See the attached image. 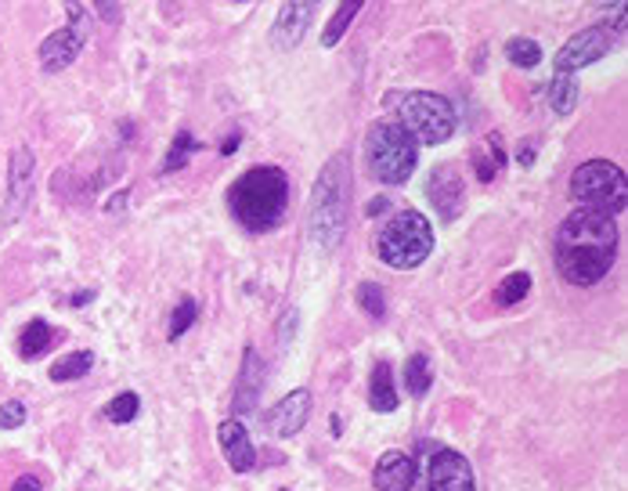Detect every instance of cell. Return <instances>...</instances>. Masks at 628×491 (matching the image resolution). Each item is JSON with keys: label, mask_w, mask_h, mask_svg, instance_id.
I'll return each mask as SVG.
<instances>
[{"label": "cell", "mask_w": 628, "mask_h": 491, "mask_svg": "<svg viewBox=\"0 0 628 491\" xmlns=\"http://www.w3.org/2000/svg\"><path fill=\"white\" fill-rule=\"evenodd\" d=\"M430 487L434 491H477L474 466H469L466 455L441 448L430 455Z\"/></svg>", "instance_id": "13"}, {"label": "cell", "mask_w": 628, "mask_h": 491, "mask_svg": "<svg viewBox=\"0 0 628 491\" xmlns=\"http://www.w3.org/2000/svg\"><path fill=\"white\" fill-rule=\"evenodd\" d=\"M387 206H390V202H387V199H373V202H369V213H383V210H387Z\"/></svg>", "instance_id": "37"}, {"label": "cell", "mask_w": 628, "mask_h": 491, "mask_svg": "<svg viewBox=\"0 0 628 491\" xmlns=\"http://www.w3.org/2000/svg\"><path fill=\"white\" fill-rule=\"evenodd\" d=\"M570 195L582 202V210H596V213H621L628 206V185L617 162L610 159H589L578 170L570 174Z\"/></svg>", "instance_id": "7"}, {"label": "cell", "mask_w": 628, "mask_h": 491, "mask_svg": "<svg viewBox=\"0 0 628 491\" xmlns=\"http://www.w3.org/2000/svg\"><path fill=\"white\" fill-rule=\"evenodd\" d=\"M87 300H94V293H90V289H83V293H76V297H73V304H76V307H83Z\"/></svg>", "instance_id": "38"}, {"label": "cell", "mask_w": 628, "mask_h": 491, "mask_svg": "<svg viewBox=\"0 0 628 491\" xmlns=\"http://www.w3.org/2000/svg\"><path fill=\"white\" fill-rule=\"evenodd\" d=\"M310 19H314V4H310V0H296V4H282L279 19H275V26H271V44H275L279 51H293V47L303 40V33H307Z\"/></svg>", "instance_id": "16"}, {"label": "cell", "mask_w": 628, "mask_h": 491, "mask_svg": "<svg viewBox=\"0 0 628 491\" xmlns=\"http://www.w3.org/2000/svg\"><path fill=\"white\" fill-rule=\"evenodd\" d=\"M235 148H239V131H235V134H228V138H224V148H221V152H224V155H232V152H235Z\"/></svg>", "instance_id": "36"}, {"label": "cell", "mask_w": 628, "mask_h": 491, "mask_svg": "<svg viewBox=\"0 0 628 491\" xmlns=\"http://www.w3.org/2000/svg\"><path fill=\"white\" fill-rule=\"evenodd\" d=\"M279 491H289V487H279Z\"/></svg>", "instance_id": "39"}, {"label": "cell", "mask_w": 628, "mask_h": 491, "mask_svg": "<svg viewBox=\"0 0 628 491\" xmlns=\"http://www.w3.org/2000/svg\"><path fill=\"white\" fill-rule=\"evenodd\" d=\"M621 36H624V8L617 12L614 26H610V22H600V26H589V29L574 33V36L567 40V44L560 47V54H556V76H570V73H578V69L600 62Z\"/></svg>", "instance_id": "8"}, {"label": "cell", "mask_w": 628, "mask_h": 491, "mask_svg": "<svg viewBox=\"0 0 628 491\" xmlns=\"http://www.w3.org/2000/svg\"><path fill=\"white\" fill-rule=\"evenodd\" d=\"M397 127H404L415 145H444L459 127L455 105L434 91H408L397 98Z\"/></svg>", "instance_id": "5"}, {"label": "cell", "mask_w": 628, "mask_h": 491, "mask_svg": "<svg viewBox=\"0 0 628 491\" xmlns=\"http://www.w3.org/2000/svg\"><path fill=\"white\" fill-rule=\"evenodd\" d=\"M195 318H199V304H195L192 297H181L177 307H174V314H170V329H167V337H170V340L184 337V333L192 329V321H195Z\"/></svg>", "instance_id": "29"}, {"label": "cell", "mask_w": 628, "mask_h": 491, "mask_svg": "<svg viewBox=\"0 0 628 491\" xmlns=\"http://www.w3.org/2000/svg\"><path fill=\"white\" fill-rule=\"evenodd\" d=\"M12 491H40V480H36L33 473H22V477L12 484Z\"/></svg>", "instance_id": "34"}, {"label": "cell", "mask_w": 628, "mask_h": 491, "mask_svg": "<svg viewBox=\"0 0 628 491\" xmlns=\"http://www.w3.org/2000/svg\"><path fill=\"white\" fill-rule=\"evenodd\" d=\"M556 271L570 286H596L610 275L617 253V225L614 217L596 210H574L556 228L553 239Z\"/></svg>", "instance_id": "1"}, {"label": "cell", "mask_w": 628, "mask_h": 491, "mask_svg": "<svg viewBox=\"0 0 628 491\" xmlns=\"http://www.w3.org/2000/svg\"><path fill=\"white\" fill-rule=\"evenodd\" d=\"M427 195L430 202L437 206V217L441 221H455L466 206V181L459 174L455 162H441V167L430 170V181H427Z\"/></svg>", "instance_id": "10"}, {"label": "cell", "mask_w": 628, "mask_h": 491, "mask_svg": "<svg viewBox=\"0 0 628 491\" xmlns=\"http://www.w3.org/2000/svg\"><path fill=\"white\" fill-rule=\"evenodd\" d=\"M373 484L380 491H412L415 484V459L404 452H383L373 473Z\"/></svg>", "instance_id": "17"}, {"label": "cell", "mask_w": 628, "mask_h": 491, "mask_svg": "<svg viewBox=\"0 0 628 491\" xmlns=\"http://www.w3.org/2000/svg\"><path fill=\"white\" fill-rule=\"evenodd\" d=\"M90 33V15L80 4H69V26L55 29L43 44H40V69L43 73H62L76 62V54L83 51Z\"/></svg>", "instance_id": "9"}, {"label": "cell", "mask_w": 628, "mask_h": 491, "mask_svg": "<svg viewBox=\"0 0 628 491\" xmlns=\"http://www.w3.org/2000/svg\"><path fill=\"white\" fill-rule=\"evenodd\" d=\"M528 293H531V275H528V271H513V275H506V279L495 286V304H498V307H513V304H520Z\"/></svg>", "instance_id": "24"}, {"label": "cell", "mask_w": 628, "mask_h": 491, "mask_svg": "<svg viewBox=\"0 0 628 491\" xmlns=\"http://www.w3.org/2000/svg\"><path fill=\"white\" fill-rule=\"evenodd\" d=\"M434 384V372H430V358L423 351H415L408 361H404V387L412 398H423Z\"/></svg>", "instance_id": "21"}, {"label": "cell", "mask_w": 628, "mask_h": 491, "mask_svg": "<svg viewBox=\"0 0 628 491\" xmlns=\"http://www.w3.org/2000/svg\"><path fill=\"white\" fill-rule=\"evenodd\" d=\"M354 300H357V307L365 314L376 318V321L387 314V297H383V286H376V282H361L357 293H354Z\"/></svg>", "instance_id": "27"}, {"label": "cell", "mask_w": 628, "mask_h": 491, "mask_svg": "<svg viewBox=\"0 0 628 491\" xmlns=\"http://www.w3.org/2000/svg\"><path fill=\"white\" fill-rule=\"evenodd\" d=\"M578 83H574V76H553L549 83V105H553V113L556 116H570L574 113V105H578Z\"/></svg>", "instance_id": "23"}, {"label": "cell", "mask_w": 628, "mask_h": 491, "mask_svg": "<svg viewBox=\"0 0 628 491\" xmlns=\"http://www.w3.org/2000/svg\"><path fill=\"white\" fill-rule=\"evenodd\" d=\"M228 206H232V217L249 235L271 232L286 217V206H289L286 170L282 167H249L228 188Z\"/></svg>", "instance_id": "3"}, {"label": "cell", "mask_w": 628, "mask_h": 491, "mask_svg": "<svg viewBox=\"0 0 628 491\" xmlns=\"http://www.w3.org/2000/svg\"><path fill=\"white\" fill-rule=\"evenodd\" d=\"M516 162H520V167H531V162H535V141H520Z\"/></svg>", "instance_id": "32"}, {"label": "cell", "mask_w": 628, "mask_h": 491, "mask_svg": "<svg viewBox=\"0 0 628 491\" xmlns=\"http://www.w3.org/2000/svg\"><path fill=\"white\" fill-rule=\"evenodd\" d=\"M51 344H55V329L43 321V318H33V321H26V329L19 333V354L26 358V361H33V358H40Z\"/></svg>", "instance_id": "20"}, {"label": "cell", "mask_w": 628, "mask_h": 491, "mask_svg": "<svg viewBox=\"0 0 628 491\" xmlns=\"http://www.w3.org/2000/svg\"><path fill=\"white\" fill-rule=\"evenodd\" d=\"M307 416H310V391L307 387H296L293 394H286L271 416H268V430L275 438H296V433L307 426Z\"/></svg>", "instance_id": "14"}, {"label": "cell", "mask_w": 628, "mask_h": 491, "mask_svg": "<svg viewBox=\"0 0 628 491\" xmlns=\"http://www.w3.org/2000/svg\"><path fill=\"white\" fill-rule=\"evenodd\" d=\"M217 441H221V452L235 473H249L256 466V448L249 441V430L242 419H224L217 426Z\"/></svg>", "instance_id": "15"}, {"label": "cell", "mask_w": 628, "mask_h": 491, "mask_svg": "<svg viewBox=\"0 0 628 491\" xmlns=\"http://www.w3.org/2000/svg\"><path fill=\"white\" fill-rule=\"evenodd\" d=\"M506 167V148H502V134H488V141L474 152V174L481 181H495Z\"/></svg>", "instance_id": "18"}, {"label": "cell", "mask_w": 628, "mask_h": 491, "mask_svg": "<svg viewBox=\"0 0 628 491\" xmlns=\"http://www.w3.org/2000/svg\"><path fill=\"white\" fill-rule=\"evenodd\" d=\"M260 394H264V358H260L256 347H246L242 354V368L235 379V398H232V419H246L256 412Z\"/></svg>", "instance_id": "11"}, {"label": "cell", "mask_w": 628, "mask_h": 491, "mask_svg": "<svg viewBox=\"0 0 628 491\" xmlns=\"http://www.w3.org/2000/svg\"><path fill=\"white\" fill-rule=\"evenodd\" d=\"M90 365H94V351H73V354H66L51 365V379H55V384H69V379L87 376Z\"/></svg>", "instance_id": "22"}, {"label": "cell", "mask_w": 628, "mask_h": 491, "mask_svg": "<svg viewBox=\"0 0 628 491\" xmlns=\"http://www.w3.org/2000/svg\"><path fill=\"white\" fill-rule=\"evenodd\" d=\"M357 12H361V0H343V4L336 8V15L329 19V26L322 29V44H326V47H336V44L343 40V33H347V26L354 22Z\"/></svg>", "instance_id": "25"}, {"label": "cell", "mask_w": 628, "mask_h": 491, "mask_svg": "<svg viewBox=\"0 0 628 491\" xmlns=\"http://www.w3.org/2000/svg\"><path fill=\"white\" fill-rule=\"evenodd\" d=\"M199 148V141L188 134V131H177V138H174V145H170V152H167V159H163V174H174V170H181L184 162H188V155Z\"/></svg>", "instance_id": "28"}, {"label": "cell", "mask_w": 628, "mask_h": 491, "mask_svg": "<svg viewBox=\"0 0 628 491\" xmlns=\"http://www.w3.org/2000/svg\"><path fill=\"white\" fill-rule=\"evenodd\" d=\"M33 170H36V159L26 145H19L12 152V167H8V213L4 221H19L22 210L33 202Z\"/></svg>", "instance_id": "12"}, {"label": "cell", "mask_w": 628, "mask_h": 491, "mask_svg": "<svg viewBox=\"0 0 628 491\" xmlns=\"http://www.w3.org/2000/svg\"><path fill=\"white\" fill-rule=\"evenodd\" d=\"M98 12H101L105 19H109V22H120V12L109 4V0H101V4H98Z\"/></svg>", "instance_id": "35"}, {"label": "cell", "mask_w": 628, "mask_h": 491, "mask_svg": "<svg viewBox=\"0 0 628 491\" xmlns=\"http://www.w3.org/2000/svg\"><path fill=\"white\" fill-rule=\"evenodd\" d=\"M369 405L376 412H394L397 408V391H394V372H390V361H380L373 368V379H369Z\"/></svg>", "instance_id": "19"}, {"label": "cell", "mask_w": 628, "mask_h": 491, "mask_svg": "<svg viewBox=\"0 0 628 491\" xmlns=\"http://www.w3.org/2000/svg\"><path fill=\"white\" fill-rule=\"evenodd\" d=\"M347 217H350V167H347V155H333L322 167L318 181H314L307 202L310 246L333 253L347 235Z\"/></svg>", "instance_id": "2"}, {"label": "cell", "mask_w": 628, "mask_h": 491, "mask_svg": "<svg viewBox=\"0 0 628 491\" xmlns=\"http://www.w3.org/2000/svg\"><path fill=\"white\" fill-rule=\"evenodd\" d=\"M289 333H296V311H286V314H282V333H279V340L289 344Z\"/></svg>", "instance_id": "33"}, {"label": "cell", "mask_w": 628, "mask_h": 491, "mask_svg": "<svg viewBox=\"0 0 628 491\" xmlns=\"http://www.w3.org/2000/svg\"><path fill=\"white\" fill-rule=\"evenodd\" d=\"M137 412H141V398L130 394V391L120 394V398H113L109 405H105V419H109V423H134Z\"/></svg>", "instance_id": "30"}, {"label": "cell", "mask_w": 628, "mask_h": 491, "mask_svg": "<svg viewBox=\"0 0 628 491\" xmlns=\"http://www.w3.org/2000/svg\"><path fill=\"white\" fill-rule=\"evenodd\" d=\"M22 423H26V405L22 401H4V405H0V426L19 430Z\"/></svg>", "instance_id": "31"}, {"label": "cell", "mask_w": 628, "mask_h": 491, "mask_svg": "<svg viewBox=\"0 0 628 491\" xmlns=\"http://www.w3.org/2000/svg\"><path fill=\"white\" fill-rule=\"evenodd\" d=\"M506 62H513L516 69H535L542 62V47L528 36H513L506 44Z\"/></svg>", "instance_id": "26"}, {"label": "cell", "mask_w": 628, "mask_h": 491, "mask_svg": "<svg viewBox=\"0 0 628 491\" xmlns=\"http://www.w3.org/2000/svg\"><path fill=\"white\" fill-rule=\"evenodd\" d=\"M365 162L376 181L383 185H401L412 178L415 162H419V145L412 141V134L390 120L376 123L365 138Z\"/></svg>", "instance_id": "4"}, {"label": "cell", "mask_w": 628, "mask_h": 491, "mask_svg": "<svg viewBox=\"0 0 628 491\" xmlns=\"http://www.w3.org/2000/svg\"><path fill=\"white\" fill-rule=\"evenodd\" d=\"M376 253H380L383 264H390L397 271L419 267L434 253V225L419 210H401L394 221L380 232Z\"/></svg>", "instance_id": "6"}]
</instances>
